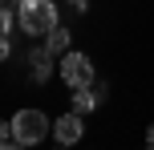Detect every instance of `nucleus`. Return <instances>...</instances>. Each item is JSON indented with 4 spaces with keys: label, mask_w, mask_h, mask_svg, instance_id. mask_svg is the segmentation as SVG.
I'll list each match as a JSON object with an SVG mask.
<instances>
[{
    "label": "nucleus",
    "mask_w": 154,
    "mask_h": 150,
    "mask_svg": "<svg viewBox=\"0 0 154 150\" xmlns=\"http://www.w3.org/2000/svg\"><path fill=\"white\" fill-rule=\"evenodd\" d=\"M20 29L29 37H49L57 29V4L53 0H24L20 4Z\"/></svg>",
    "instance_id": "obj_1"
},
{
    "label": "nucleus",
    "mask_w": 154,
    "mask_h": 150,
    "mask_svg": "<svg viewBox=\"0 0 154 150\" xmlns=\"http://www.w3.org/2000/svg\"><path fill=\"white\" fill-rule=\"evenodd\" d=\"M49 130H53V126H49V118H45L41 110H20V114L12 118V138H16L24 150L41 146V142L49 138Z\"/></svg>",
    "instance_id": "obj_2"
},
{
    "label": "nucleus",
    "mask_w": 154,
    "mask_h": 150,
    "mask_svg": "<svg viewBox=\"0 0 154 150\" xmlns=\"http://www.w3.org/2000/svg\"><path fill=\"white\" fill-rule=\"evenodd\" d=\"M61 81L69 89H85V85H93V61L85 53H65L61 57Z\"/></svg>",
    "instance_id": "obj_3"
},
{
    "label": "nucleus",
    "mask_w": 154,
    "mask_h": 150,
    "mask_svg": "<svg viewBox=\"0 0 154 150\" xmlns=\"http://www.w3.org/2000/svg\"><path fill=\"white\" fill-rule=\"evenodd\" d=\"M53 134H57L61 146H77V142H81V114L73 110V114H65V118H57Z\"/></svg>",
    "instance_id": "obj_4"
},
{
    "label": "nucleus",
    "mask_w": 154,
    "mask_h": 150,
    "mask_svg": "<svg viewBox=\"0 0 154 150\" xmlns=\"http://www.w3.org/2000/svg\"><path fill=\"white\" fill-rule=\"evenodd\" d=\"M49 57H53L49 49H37V53L29 57V61H32V81H49V77H53V65H49Z\"/></svg>",
    "instance_id": "obj_5"
},
{
    "label": "nucleus",
    "mask_w": 154,
    "mask_h": 150,
    "mask_svg": "<svg viewBox=\"0 0 154 150\" xmlns=\"http://www.w3.org/2000/svg\"><path fill=\"white\" fill-rule=\"evenodd\" d=\"M93 106H97V93H93L89 85H85V89H73V110L81 114V118H85V114L93 110Z\"/></svg>",
    "instance_id": "obj_6"
},
{
    "label": "nucleus",
    "mask_w": 154,
    "mask_h": 150,
    "mask_svg": "<svg viewBox=\"0 0 154 150\" xmlns=\"http://www.w3.org/2000/svg\"><path fill=\"white\" fill-rule=\"evenodd\" d=\"M45 49H49L53 57H57V53H69V29H61V24H57V29L49 32V45H45Z\"/></svg>",
    "instance_id": "obj_7"
},
{
    "label": "nucleus",
    "mask_w": 154,
    "mask_h": 150,
    "mask_svg": "<svg viewBox=\"0 0 154 150\" xmlns=\"http://www.w3.org/2000/svg\"><path fill=\"white\" fill-rule=\"evenodd\" d=\"M0 150H24V146L16 142V138H4V146H0Z\"/></svg>",
    "instance_id": "obj_8"
},
{
    "label": "nucleus",
    "mask_w": 154,
    "mask_h": 150,
    "mask_svg": "<svg viewBox=\"0 0 154 150\" xmlns=\"http://www.w3.org/2000/svg\"><path fill=\"white\" fill-rule=\"evenodd\" d=\"M146 150H154V126L146 130Z\"/></svg>",
    "instance_id": "obj_9"
},
{
    "label": "nucleus",
    "mask_w": 154,
    "mask_h": 150,
    "mask_svg": "<svg viewBox=\"0 0 154 150\" xmlns=\"http://www.w3.org/2000/svg\"><path fill=\"white\" fill-rule=\"evenodd\" d=\"M73 4H77V8H85V0H73Z\"/></svg>",
    "instance_id": "obj_10"
}]
</instances>
